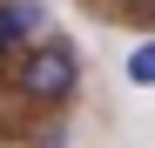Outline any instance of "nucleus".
Segmentation results:
<instances>
[{"label": "nucleus", "instance_id": "20e7f679", "mask_svg": "<svg viewBox=\"0 0 155 148\" xmlns=\"http://www.w3.org/2000/svg\"><path fill=\"white\" fill-rule=\"evenodd\" d=\"M7 47H14V40H7V34H0V54H7Z\"/></svg>", "mask_w": 155, "mask_h": 148}, {"label": "nucleus", "instance_id": "f257e3e1", "mask_svg": "<svg viewBox=\"0 0 155 148\" xmlns=\"http://www.w3.org/2000/svg\"><path fill=\"white\" fill-rule=\"evenodd\" d=\"M74 88H81V61H74V47L61 40H34V54L20 61V94H34V101H74Z\"/></svg>", "mask_w": 155, "mask_h": 148}, {"label": "nucleus", "instance_id": "7ed1b4c3", "mask_svg": "<svg viewBox=\"0 0 155 148\" xmlns=\"http://www.w3.org/2000/svg\"><path fill=\"white\" fill-rule=\"evenodd\" d=\"M128 81H135V88H155V40H142L135 54H128Z\"/></svg>", "mask_w": 155, "mask_h": 148}, {"label": "nucleus", "instance_id": "f03ea898", "mask_svg": "<svg viewBox=\"0 0 155 148\" xmlns=\"http://www.w3.org/2000/svg\"><path fill=\"white\" fill-rule=\"evenodd\" d=\"M0 34L7 40H41L47 34V7L41 0H7V7H0Z\"/></svg>", "mask_w": 155, "mask_h": 148}]
</instances>
